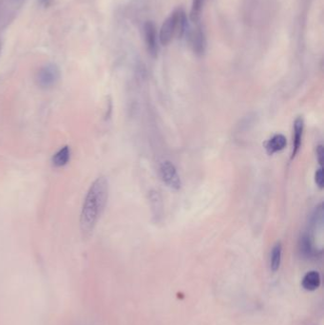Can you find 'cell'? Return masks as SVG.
<instances>
[{
  "label": "cell",
  "mask_w": 324,
  "mask_h": 325,
  "mask_svg": "<svg viewBox=\"0 0 324 325\" xmlns=\"http://www.w3.org/2000/svg\"><path fill=\"white\" fill-rule=\"evenodd\" d=\"M145 41L146 49L153 57H156L158 54V41H157V32L156 27L153 22H146L144 27Z\"/></svg>",
  "instance_id": "8992f818"
},
{
  "label": "cell",
  "mask_w": 324,
  "mask_h": 325,
  "mask_svg": "<svg viewBox=\"0 0 324 325\" xmlns=\"http://www.w3.org/2000/svg\"><path fill=\"white\" fill-rule=\"evenodd\" d=\"M187 25L186 14L184 10L178 9L165 20L160 30V42L162 45H168L174 38L184 35Z\"/></svg>",
  "instance_id": "7a4b0ae2"
},
{
  "label": "cell",
  "mask_w": 324,
  "mask_h": 325,
  "mask_svg": "<svg viewBox=\"0 0 324 325\" xmlns=\"http://www.w3.org/2000/svg\"><path fill=\"white\" fill-rule=\"evenodd\" d=\"M50 1H51V0H40V3H41L43 6H48V4H49Z\"/></svg>",
  "instance_id": "2e32d148"
},
{
  "label": "cell",
  "mask_w": 324,
  "mask_h": 325,
  "mask_svg": "<svg viewBox=\"0 0 324 325\" xmlns=\"http://www.w3.org/2000/svg\"><path fill=\"white\" fill-rule=\"evenodd\" d=\"M70 159H71V148L69 146H63L53 155V164L58 167L66 166Z\"/></svg>",
  "instance_id": "8fae6325"
},
{
  "label": "cell",
  "mask_w": 324,
  "mask_h": 325,
  "mask_svg": "<svg viewBox=\"0 0 324 325\" xmlns=\"http://www.w3.org/2000/svg\"><path fill=\"white\" fill-rule=\"evenodd\" d=\"M160 175L166 186L174 190H179L182 186L178 172L174 165L169 161H165L160 166Z\"/></svg>",
  "instance_id": "3957f363"
},
{
  "label": "cell",
  "mask_w": 324,
  "mask_h": 325,
  "mask_svg": "<svg viewBox=\"0 0 324 325\" xmlns=\"http://www.w3.org/2000/svg\"><path fill=\"white\" fill-rule=\"evenodd\" d=\"M189 42H190L193 52L196 54L203 55L205 53V48H206V39H205V32H204L202 26L200 25V23L193 24V27L190 29Z\"/></svg>",
  "instance_id": "5b68a950"
},
{
  "label": "cell",
  "mask_w": 324,
  "mask_h": 325,
  "mask_svg": "<svg viewBox=\"0 0 324 325\" xmlns=\"http://www.w3.org/2000/svg\"><path fill=\"white\" fill-rule=\"evenodd\" d=\"M60 77L58 67L54 64H48L40 69L37 74V84L43 89L51 88L56 84Z\"/></svg>",
  "instance_id": "277c9868"
},
{
  "label": "cell",
  "mask_w": 324,
  "mask_h": 325,
  "mask_svg": "<svg viewBox=\"0 0 324 325\" xmlns=\"http://www.w3.org/2000/svg\"><path fill=\"white\" fill-rule=\"evenodd\" d=\"M317 157H318V163H319L320 165H322V164H323L324 159L323 146H318V148H317Z\"/></svg>",
  "instance_id": "9a60e30c"
},
{
  "label": "cell",
  "mask_w": 324,
  "mask_h": 325,
  "mask_svg": "<svg viewBox=\"0 0 324 325\" xmlns=\"http://www.w3.org/2000/svg\"><path fill=\"white\" fill-rule=\"evenodd\" d=\"M283 257V246L280 243L276 244L272 248L271 256H270V268L272 272H277L282 264Z\"/></svg>",
  "instance_id": "30bf717a"
},
{
  "label": "cell",
  "mask_w": 324,
  "mask_h": 325,
  "mask_svg": "<svg viewBox=\"0 0 324 325\" xmlns=\"http://www.w3.org/2000/svg\"><path fill=\"white\" fill-rule=\"evenodd\" d=\"M205 0H192L191 10L189 13V19L193 24L200 23L202 12L204 9Z\"/></svg>",
  "instance_id": "7c38bea8"
},
{
  "label": "cell",
  "mask_w": 324,
  "mask_h": 325,
  "mask_svg": "<svg viewBox=\"0 0 324 325\" xmlns=\"http://www.w3.org/2000/svg\"><path fill=\"white\" fill-rule=\"evenodd\" d=\"M150 202H152V206L156 207L154 208V210H156V212L154 213L155 217H161V211H162V199L160 197L159 193L156 191H152L150 192Z\"/></svg>",
  "instance_id": "4fadbf2b"
},
{
  "label": "cell",
  "mask_w": 324,
  "mask_h": 325,
  "mask_svg": "<svg viewBox=\"0 0 324 325\" xmlns=\"http://www.w3.org/2000/svg\"><path fill=\"white\" fill-rule=\"evenodd\" d=\"M286 138L283 134H276L265 143V149L268 154H274L283 150L286 146Z\"/></svg>",
  "instance_id": "9c48e42d"
},
{
  "label": "cell",
  "mask_w": 324,
  "mask_h": 325,
  "mask_svg": "<svg viewBox=\"0 0 324 325\" xmlns=\"http://www.w3.org/2000/svg\"><path fill=\"white\" fill-rule=\"evenodd\" d=\"M305 128V122L301 117H298L294 123V135H293V150H292V159L296 157L298 150L301 146V140Z\"/></svg>",
  "instance_id": "52a82bcc"
},
{
  "label": "cell",
  "mask_w": 324,
  "mask_h": 325,
  "mask_svg": "<svg viewBox=\"0 0 324 325\" xmlns=\"http://www.w3.org/2000/svg\"><path fill=\"white\" fill-rule=\"evenodd\" d=\"M321 284V278L318 271H309L306 273L301 280V286L306 291H316Z\"/></svg>",
  "instance_id": "ba28073f"
},
{
  "label": "cell",
  "mask_w": 324,
  "mask_h": 325,
  "mask_svg": "<svg viewBox=\"0 0 324 325\" xmlns=\"http://www.w3.org/2000/svg\"><path fill=\"white\" fill-rule=\"evenodd\" d=\"M315 182L317 184V186L319 188H322L324 185V178H323V169L322 167H319L318 170L315 173Z\"/></svg>",
  "instance_id": "5bb4252c"
},
{
  "label": "cell",
  "mask_w": 324,
  "mask_h": 325,
  "mask_svg": "<svg viewBox=\"0 0 324 325\" xmlns=\"http://www.w3.org/2000/svg\"><path fill=\"white\" fill-rule=\"evenodd\" d=\"M109 199V182L100 176L90 186L80 213V229L84 237H90L97 226Z\"/></svg>",
  "instance_id": "6da1fadb"
}]
</instances>
